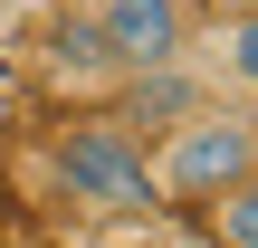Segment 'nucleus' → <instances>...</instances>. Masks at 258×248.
I'll list each match as a JSON object with an SVG mask.
<instances>
[{
    "label": "nucleus",
    "instance_id": "obj_1",
    "mask_svg": "<svg viewBox=\"0 0 258 248\" xmlns=\"http://www.w3.org/2000/svg\"><path fill=\"white\" fill-rule=\"evenodd\" d=\"M258 172V115L249 105H182L153 143V210H211Z\"/></svg>",
    "mask_w": 258,
    "mask_h": 248
},
{
    "label": "nucleus",
    "instance_id": "obj_2",
    "mask_svg": "<svg viewBox=\"0 0 258 248\" xmlns=\"http://www.w3.org/2000/svg\"><path fill=\"white\" fill-rule=\"evenodd\" d=\"M48 172H57V191H67L86 220H134V210H153V153H144V134H134L124 115H67L57 143H48Z\"/></svg>",
    "mask_w": 258,
    "mask_h": 248
},
{
    "label": "nucleus",
    "instance_id": "obj_3",
    "mask_svg": "<svg viewBox=\"0 0 258 248\" xmlns=\"http://www.w3.org/2000/svg\"><path fill=\"white\" fill-rule=\"evenodd\" d=\"M77 10L96 19V38H105V57H115L124 86H134V76H172V67H191V38H201L191 0H77Z\"/></svg>",
    "mask_w": 258,
    "mask_h": 248
},
{
    "label": "nucleus",
    "instance_id": "obj_4",
    "mask_svg": "<svg viewBox=\"0 0 258 248\" xmlns=\"http://www.w3.org/2000/svg\"><path fill=\"white\" fill-rule=\"evenodd\" d=\"M191 57H201V76H211L230 105H249V115H258V0H239L211 38H191Z\"/></svg>",
    "mask_w": 258,
    "mask_h": 248
},
{
    "label": "nucleus",
    "instance_id": "obj_5",
    "mask_svg": "<svg viewBox=\"0 0 258 248\" xmlns=\"http://www.w3.org/2000/svg\"><path fill=\"white\" fill-rule=\"evenodd\" d=\"M38 67H48L57 86H124L86 10H57V19H48V38H38Z\"/></svg>",
    "mask_w": 258,
    "mask_h": 248
},
{
    "label": "nucleus",
    "instance_id": "obj_6",
    "mask_svg": "<svg viewBox=\"0 0 258 248\" xmlns=\"http://www.w3.org/2000/svg\"><path fill=\"white\" fill-rule=\"evenodd\" d=\"M211 239H220V248H258V172L239 182V191L211 201Z\"/></svg>",
    "mask_w": 258,
    "mask_h": 248
}]
</instances>
